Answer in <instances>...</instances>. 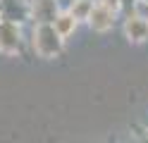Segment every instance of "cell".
I'll use <instances>...</instances> for the list:
<instances>
[{"instance_id": "cell-1", "label": "cell", "mask_w": 148, "mask_h": 143, "mask_svg": "<svg viewBox=\"0 0 148 143\" xmlns=\"http://www.w3.org/2000/svg\"><path fill=\"white\" fill-rule=\"evenodd\" d=\"M62 41L64 38L55 31L53 24H36L31 45L38 57H58L62 53Z\"/></svg>"}, {"instance_id": "cell-2", "label": "cell", "mask_w": 148, "mask_h": 143, "mask_svg": "<svg viewBox=\"0 0 148 143\" xmlns=\"http://www.w3.org/2000/svg\"><path fill=\"white\" fill-rule=\"evenodd\" d=\"M22 45V31L17 22L0 19V53L3 55H14Z\"/></svg>"}, {"instance_id": "cell-3", "label": "cell", "mask_w": 148, "mask_h": 143, "mask_svg": "<svg viewBox=\"0 0 148 143\" xmlns=\"http://www.w3.org/2000/svg\"><path fill=\"white\" fill-rule=\"evenodd\" d=\"M86 22H88V26L93 29V31L105 34V31H110L112 24H115V10L108 7V5H103V3H96Z\"/></svg>"}, {"instance_id": "cell-4", "label": "cell", "mask_w": 148, "mask_h": 143, "mask_svg": "<svg viewBox=\"0 0 148 143\" xmlns=\"http://www.w3.org/2000/svg\"><path fill=\"white\" fill-rule=\"evenodd\" d=\"M31 7L26 0H0V19H7V22H24L29 19Z\"/></svg>"}, {"instance_id": "cell-5", "label": "cell", "mask_w": 148, "mask_h": 143, "mask_svg": "<svg viewBox=\"0 0 148 143\" xmlns=\"http://www.w3.org/2000/svg\"><path fill=\"white\" fill-rule=\"evenodd\" d=\"M29 7L36 24H53L58 17V0H34Z\"/></svg>"}, {"instance_id": "cell-6", "label": "cell", "mask_w": 148, "mask_h": 143, "mask_svg": "<svg viewBox=\"0 0 148 143\" xmlns=\"http://www.w3.org/2000/svg\"><path fill=\"white\" fill-rule=\"evenodd\" d=\"M124 34L129 41L134 43H141L148 38V19L138 17V14H129V19L124 22Z\"/></svg>"}, {"instance_id": "cell-7", "label": "cell", "mask_w": 148, "mask_h": 143, "mask_svg": "<svg viewBox=\"0 0 148 143\" xmlns=\"http://www.w3.org/2000/svg\"><path fill=\"white\" fill-rule=\"evenodd\" d=\"M53 26H55V31H58L62 38H67V36H72L74 31H77V17H74L69 10H67V12H58Z\"/></svg>"}, {"instance_id": "cell-8", "label": "cell", "mask_w": 148, "mask_h": 143, "mask_svg": "<svg viewBox=\"0 0 148 143\" xmlns=\"http://www.w3.org/2000/svg\"><path fill=\"white\" fill-rule=\"evenodd\" d=\"M93 5H96V0H72L69 12L77 17V22H79V19H88V14H91V10H93Z\"/></svg>"}]
</instances>
